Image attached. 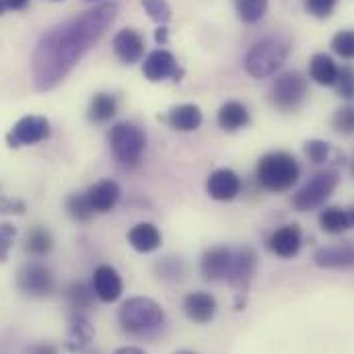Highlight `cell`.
Masks as SVG:
<instances>
[{
	"instance_id": "6da1fadb",
	"label": "cell",
	"mask_w": 354,
	"mask_h": 354,
	"mask_svg": "<svg viewBox=\"0 0 354 354\" xmlns=\"http://www.w3.org/2000/svg\"><path fill=\"white\" fill-rule=\"evenodd\" d=\"M118 17L115 2H103L44 33L31 56V81L37 91L56 88L105 35Z\"/></svg>"
},
{
	"instance_id": "7a4b0ae2",
	"label": "cell",
	"mask_w": 354,
	"mask_h": 354,
	"mask_svg": "<svg viewBox=\"0 0 354 354\" xmlns=\"http://www.w3.org/2000/svg\"><path fill=\"white\" fill-rule=\"evenodd\" d=\"M299 174H301V167L297 159L282 151L264 155L256 169L258 183L268 192H276V194L290 189L297 183Z\"/></svg>"
},
{
	"instance_id": "3957f363",
	"label": "cell",
	"mask_w": 354,
	"mask_h": 354,
	"mask_svg": "<svg viewBox=\"0 0 354 354\" xmlns=\"http://www.w3.org/2000/svg\"><path fill=\"white\" fill-rule=\"evenodd\" d=\"M118 319L126 332L147 334L151 330H157L163 324L165 313L157 301H153L149 297H134V299H128L120 307Z\"/></svg>"
},
{
	"instance_id": "277c9868",
	"label": "cell",
	"mask_w": 354,
	"mask_h": 354,
	"mask_svg": "<svg viewBox=\"0 0 354 354\" xmlns=\"http://www.w3.org/2000/svg\"><path fill=\"white\" fill-rule=\"evenodd\" d=\"M288 46L278 39H262L258 41L245 56V71L254 79L272 77L286 60Z\"/></svg>"
},
{
	"instance_id": "5b68a950",
	"label": "cell",
	"mask_w": 354,
	"mask_h": 354,
	"mask_svg": "<svg viewBox=\"0 0 354 354\" xmlns=\"http://www.w3.org/2000/svg\"><path fill=\"white\" fill-rule=\"evenodd\" d=\"M109 145L115 155V159L122 165H138L142 159V153L147 149V136L145 132L128 122L115 124L109 132Z\"/></svg>"
},
{
	"instance_id": "8992f818",
	"label": "cell",
	"mask_w": 354,
	"mask_h": 354,
	"mask_svg": "<svg viewBox=\"0 0 354 354\" xmlns=\"http://www.w3.org/2000/svg\"><path fill=\"white\" fill-rule=\"evenodd\" d=\"M338 185V174L336 171H317L315 176H311V179L295 194L292 198V206L299 212H309L319 208L336 189Z\"/></svg>"
},
{
	"instance_id": "52a82bcc",
	"label": "cell",
	"mask_w": 354,
	"mask_h": 354,
	"mask_svg": "<svg viewBox=\"0 0 354 354\" xmlns=\"http://www.w3.org/2000/svg\"><path fill=\"white\" fill-rule=\"evenodd\" d=\"M307 97V79L297 73L280 75L270 88V101L280 111H297Z\"/></svg>"
},
{
	"instance_id": "ba28073f",
	"label": "cell",
	"mask_w": 354,
	"mask_h": 354,
	"mask_svg": "<svg viewBox=\"0 0 354 354\" xmlns=\"http://www.w3.org/2000/svg\"><path fill=\"white\" fill-rule=\"evenodd\" d=\"M50 122L41 115H25L21 118L6 136V145L10 149L31 147L46 138H50Z\"/></svg>"
},
{
	"instance_id": "9c48e42d",
	"label": "cell",
	"mask_w": 354,
	"mask_h": 354,
	"mask_svg": "<svg viewBox=\"0 0 354 354\" xmlns=\"http://www.w3.org/2000/svg\"><path fill=\"white\" fill-rule=\"evenodd\" d=\"M17 284L29 297H46L54 288V278L46 266L27 264L21 268L17 276Z\"/></svg>"
},
{
	"instance_id": "30bf717a",
	"label": "cell",
	"mask_w": 354,
	"mask_h": 354,
	"mask_svg": "<svg viewBox=\"0 0 354 354\" xmlns=\"http://www.w3.org/2000/svg\"><path fill=\"white\" fill-rule=\"evenodd\" d=\"M258 270V256L252 248H243L239 250V254L233 258V264H231V270L227 274L231 286L237 290V295H245L252 280H254V274Z\"/></svg>"
},
{
	"instance_id": "8fae6325",
	"label": "cell",
	"mask_w": 354,
	"mask_h": 354,
	"mask_svg": "<svg viewBox=\"0 0 354 354\" xmlns=\"http://www.w3.org/2000/svg\"><path fill=\"white\" fill-rule=\"evenodd\" d=\"M142 73L151 83L167 81V79H179L181 71L177 66L176 56L167 50H155L147 56L142 64Z\"/></svg>"
},
{
	"instance_id": "7c38bea8",
	"label": "cell",
	"mask_w": 354,
	"mask_h": 354,
	"mask_svg": "<svg viewBox=\"0 0 354 354\" xmlns=\"http://www.w3.org/2000/svg\"><path fill=\"white\" fill-rule=\"evenodd\" d=\"M93 290L99 301L113 303L122 297V290H124L122 276L111 266H99L93 274Z\"/></svg>"
},
{
	"instance_id": "4fadbf2b",
	"label": "cell",
	"mask_w": 354,
	"mask_h": 354,
	"mask_svg": "<svg viewBox=\"0 0 354 354\" xmlns=\"http://www.w3.org/2000/svg\"><path fill=\"white\" fill-rule=\"evenodd\" d=\"M301 245H303V235L299 225H284L268 239L270 252L280 258H295L301 252Z\"/></svg>"
},
{
	"instance_id": "5bb4252c",
	"label": "cell",
	"mask_w": 354,
	"mask_h": 354,
	"mask_svg": "<svg viewBox=\"0 0 354 354\" xmlns=\"http://www.w3.org/2000/svg\"><path fill=\"white\" fill-rule=\"evenodd\" d=\"M113 52L124 64H136L145 56V39L134 29H122L113 37Z\"/></svg>"
},
{
	"instance_id": "9a60e30c",
	"label": "cell",
	"mask_w": 354,
	"mask_h": 354,
	"mask_svg": "<svg viewBox=\"0 0 354 354\" xmlns=\"http://www.w3.org/2000/svg\"><path fill=\"white\" fill-rule=\"evenodd\" d=\"M206 189L210 198L227 202V200H233L241 192V179L231 169H216L208 177Z\"/></svg>"
},
{
	"instance_id": "2e32d148",
	"label": "cell",
	"mask_w": 354,
	"mask_h": 354,
	"mask_svg": "<svg viewBox=\"0 0 354 354\" xmlns=\"http://www.w3.org/2000/svg\"><path fill=\"white\" fill-rule=\"evenodd\" d=\"M183 311L194 324H208L216 315V299L204 290L189 292L183 299Z\"/></svg>"
},
{
	"instance_id": "e0dca14e",
	"label": "cell",
	"mask_w": 354,
	"mask_h": 354,
	"mask_svg": "<svg viewBox=\"0 0 354 354\" xmlns=\"http://www.w3.org/2000/svg\"><path fill=\"white\" fill-rule=\"evenodd\" d=\"M231 264H233V252L229 248H212L208 250L204 256H202V264H200V270H202V276L204 280L208 282H216L221 278H225L231 270Z\"/></svg>"
},
{
	"instance_id": "ac0fdd59",
	"label": "cell",
	"mask_w": 354,
	"mask_h": 354,
	"mask_svg": "<svg viewBox=\"0 0 354 354\" xmlns=\"http://www.w3.org/2000/svg\"><path fill=\"white\" fill-rule=\"evenodd\" d=\"M120 196H122V189H120V185H118L115 181H111V179H101V181H97L95 185L88 187L87 192L91 208H93L95 212H109V210L118 204Z\"/></svg>"
},
{
	"instance_id": "d6986e66",
	"label": "cell",
	"mask_w": 354,
	"mask_h": 354,
	"mask_svg": "<svg viewBox=\"0 0 354 354\" xmlns=\"http://www.w3.org/2000/svg\"><path fill=\"white\" fill-rule=\"evenodd\" d=\"M313 262L319 268H354V243L319 248L313 254Z\"/></svg>"
},
{
	"instance_id": "ffe728a7",
	"label": "cell",
	"mask_w": 354,
	"mask_h": 354,
	"mask_svg": "<svg viewBox=\"0 0 354 354\" xmlns=\"http://www.w3.org/2000/svg\"><path fill=\"white\" fill-rule=\"evenodd\" d=\"M128 241H130V245L136 252L151 254V252L161 248V231L155 225H151V223H140V225L130 229Z\"/></svg>"
},
{
	"instance_id": "44dd1931",
	"label": "cell",
	"mask_w": 354,
	"mask_h": 354,
	"mask_svg": "<svg viewBox=\"0 0 354 354\" xmlns=\"http://www.w3.org/2000/svg\"><path fill=\"white\" fill-rule=\"evenodd\" d=\"M93 336H95V330H93L91 322H88L85 315L77 313L73 317V322H71V330H68V336H66L64 346H66L68 353H83L88 344H91Z\"/></svg>"
},
{
	"instance_id": "7402d4cb",
	"label": "cell",
	"mask_w": 354,
	"mask_h": 354,
	"mask_svg": "<svg viewBox=\"0 0 354 354\" xmlns=\"http://www.w3.org/2000/svg\"><path fill=\"white\" fill-rule=\"evenodd\" d=\"M216 122L218 126L225 130V132H237L239 128L248 126L250 124V111L243 103L239 101H227L221 109H218V115H216Z\"/></svg>"
},
{
	"instance_id": "603a6c76",
	"label": "cell",
	"mask_w": 354,
	"mask_h": 354,
	"mask_svg": "<svg viewBox=\"0 0 354 354\" xmlns=\"http://www.w3.org/2000/svg\"><path fill=\"white\" fill-rule=\"evenodd\" d=\"M167 124L177 130V132H192L196 128H200L202 124V111L198 105L185 103V105H177L169 111L167 115Z\"/></svg>"
},
{
	"instance_id": "cb8c5ba5",
	"label": "cell",
	"mask_w": 354,
	"mask_h": 354,
	"mask_svg": "<svg viewBox=\"0 0 354 354\" xmlns=\"http://www.w3.org/2000/svg\"><path fill=\"white\" fill-rule=\"evenodd\" d=\"M309 77L324 87H332L338 79V66L328 54H313L309 62Z\"/></svg>"
},
{
	"instance_id": "d4e9b609",
	"label": "cell",
	"mask_w": 354,
	"mask_h": 354,
	"mask_svg": "<svg viewBox=\"0 0 354 354\" xmlns=\"http://www.w3.org/2000/svg\"><path fill=\"white\" fill-rule=\"evenodd\" d=\"M319 227H322V231H326L330 235H342L353 227L351 212H346L338 206H328L319 214Z\"/></svg>"
},
{
	"instance_id": "484cf974",
	"label": "cell",
	"mask_w": 354,
	"mask_h": 354,
	"mask_svg": "<svg viewBox=\"0 0 354 354\" xmlns=\"http://www.w3.org/2000/svg\"><path fill=\"white\" fill-rule=\"evenodd\" d=\"M118 111V101L113 95L109 93H97L93 99H91V105H88V118L97 124H103V122H109Z\"/></svg>"
},
{
	"instance_id": "4316f807",
	"label": "cell",
	"mask_w": 354,
	"mask_h": 354,
	"mask_svg": "<svg viewBox=\"0 0 354 354\" xmlns=\"http://www.w3.org/2000/svg\"><path fill=\"white\" fill-rule=\"evenodd\" d=\"M64 297H66L68 305H71L77 313H81V311H85V309H88V307L93 305L95 290H93V286H87L85 282H73V284L64 290Z\"/></svg>"
},
{
	"instance_id": "83f0119b",
	"label": "cell",
	"mask_w": 354,
	"mask_h": 354,
	"mask_svg": "<svg viewBox=\"0 0 354 354\" xmlns=\"http://www.w3.org/2000/svg\"><path fill=\"white\" fill-rule=\"evenodd\" d=\"M237 15L243 23L254 25L258 23L268 10V0H235Z\"/></svg>"
},
{
	"instance_id": "f1b7e54d",
	"label": "cell",
	"mask_w": 354,
	"mask_h": 354,
	"mask_svg": "<svg viewBox=\"0 0 354 354\" xmlns=\"http://www.w3.org/2000/svg\"><path fill=\"white\" fill-rule=\"evenodd\" d=\"M25 250H27L31 256H35V258L48 256V254L52 252V235H50L46 229H33V231L27 235Z\"/></svg>"
},
{
	"instance_id": "f546056e",
	"label": "cell",
	"mask_w": 354,
	"mask_h": 354,
	"mask_svg": "<svg viewBox=\"0 0 354 354\" xmlns=\"http://www.w3.org/2000/svg\"><path fill=\"white\" fill-rule=\"evenodd\" d=\"M66 210L68 214L79 221V223H87L88 218L93 216V208H91V202H88L87 194H71L66 198Z\"/></svg>"
},
{
	"instance_id": "4dcf8cb0",
	"label": "cell",
	"mask_w": 354,
	"mask_h": 354,
	"mask_svg": "<svg viewBox=\"0 0 354 354\" xmlns=\"http://www.w3.org/2000/svg\"><path fill=\"white\" fill-rule=\"evenodd\" d=\"M332 50L346 60H354V29L338 31L332 39Z\"/></svg>"
},
{
	"instance_id": "1f68e13d",
	"label": "cell",
	"mask_w": 354,
	"mask_h": 354,
	"mask_svg": "<svg viewBox=\"0 0 354 354\" xmlns=\"http://www.w3.org/2000/svg\"><path fill=\"white\" fill-rule=\"evenodd\" d=\"M145 10L149 12V17L159 23V25H165L169 19H171V6L167 0H140Z\"/></svg>"
},
{
	"instance_id": "d6a6232c",
	"label": "cell",
	"mask_w": 354,
	"mask_h": 354,
	"mask_svg": "<svg viewBox=\"0 0 354 354\" xmlns=\"http://www.w3.org/2000/svg\"><path fill=\"white\" fill-rule=\"evenodd\" d=\"M340 97L353 101L354 99V66H342L338 68V79L334 83Z\"/></svg>"
},
{
	"instance_id": "836d02e7",
	"label": "cell",
	"mask_w": 354,
	"mask_h": 354,
	"mask_svg": "<svg viewBox=\"0 0 354 354\" xmlns=\"http://www.w3.org/2000/svg\"><path fill=\"white\" fill-rule=\"evenodd\" d=\"M305 155L309 157V161L313 163H326L328 157H330V145L324 142V140H307L305 142Z\"/></svg>"
},
{
	"instance_id": "e575fe53",
	"label": "cell",
	"mask_w": 354,
	"mask_h": 354,
	"mask_svg": "<svg viewBox=\"0 0 354 354\" xmlns=\"http://www.w3.org/2000/svg\"><path fill=\"white\" fill-rule=\"evenodd\" d=\"M334 128L340 132V134H354V107L353 105H346L342 109L336 111L334 115Z\"/></svg>"
},
{
	"instance_id": "d590c367",
	"label": "cell",
	"mask_w": 354,
	"mask_h": 354,
	"mask_svg": "<svg viewBox=\"0 0 354 354\" xmlns=\"http://www.w3.org/2000/svg\"><path fill=\"white\" fill-rule=\"evenodd\" d=\"M338 0H305V8L309 15L317 17V19H326L334 12Z\"/></svg>"
},
{
	"instance_id": "8d00e7d4",
	"label": "cell",
	"mask_w": 354,
	"mask_h": 354,
	"mask_svg": "<svg viewBox=\"0 0 354 354\" xmlns=\"http://www.w3.org/2000/svg\"><path fill=\"white\" fill-rule=\"evenodd\" d=\"M15 237H17V229L8 223H0V262H6Z\"/></svg>"
},
{
	"instance_id": "74e56055",
	"label": "cell",
	"mask_w": 354,
	"mask_h": 354,
	"mask_svg": "<svg viewBox=\"0 0 354 354\" xmlns=\"http://www.w3.org/2000/svg\"><path fill=\"white\" fill-rule=\"evenodd\" d=\"M25 354H60L58 346L50 344V342H37L25 348Z\"/></svg>"
},
{
	"instance_id": "f35d334b",
	"label": "cell",
	"mask_w": 354,
	"mask_h": 354,
	"mask_svg": "<svg viewBox=\"0 0 354 354\" xmlns=\"http://www.w3.org/2000/svg\"><path fill=\"white\" fill-rule=\"evenodd\" d=\"M29 0H6V8H12V10H21L27 6Z\"/></svg>"
},
{
	"instance_id": "ab89813d",
	"label": "cell",
	"mask_w": 354,
	"mask_h": 354,
	"mask_svg": "<svg viewBox=\"0 0 354 354\" xmlns=\"http://www.w3.org/2000/svg\"><path fill=\"white\" fill-rule=\"evenodd\" d=\"M113 354H147L145 351L136 348V346H124V348H118Z\"/></svg>"
},
{
	"instance_id": "60d3db41",
	"label": "cell",
	"mask_w": 354,
	"mask_h": 354,
	"mask_svg": "<svg viewBox=\"0 0 354 354\" xmlns=\"http://www.w3.org/2000/svg\"><path fill=\"white\" fill-rule=\"evenodd\" d=\"M155 39H157L159 44H167V29H165V27H159L157 33H155Z\"/></svg>"
},
{
	"instance_id": "b9f144b4",
	"label": "cell",
	"mask_w": 354,
	"mask_h": 354,
	"mask_svg": "<svg viewBox=\"0 0 354 354\" xmlns=\"http://www.w3.org/2000/svg\"><path fill=\"white\" fill-rule=\"evenodd\" d=\"M6 10V0H0V15H4Z\"/></svg>"
},
{
	"instance_id": "7bdbcfd3",
	"label": "cell",
	"mask_w": 354,
	"mask_h": 354,
	"mask_svg": "<svg viewBox=\"0 0 354 354\" xmlns=\"http://www.w3.org/2000/svg\"><path fill=\"white\" fill-rule=\"evenodd\" d=\"M351 218H353V225H354V210H353V212H351Z\"/></svg>"
},
{
	"instance_id": "ee69618b",
	"label": "cell",
	"mask_w": 354,
	"mask_h": 354,
	"mask_svg": "<svg viewBox=\"0 0 354 354\" xmlns=\"http://www.w3.org/2000/svg\"><path fill=\"white\" fill-rule=\"evenodd\" d=\"M177 354H194V353H187V351H183V353H177Z\"/></svg>"
},
{
	"instance_id": "f6af8a7d",
	"label": "cell",
	"mask_w": 354,
	"mask_h": 354,
	"mask_svg": "<svg viewBox=\"0 0 354 354\" xmlns=\"http://www.w3.org/2000/svg\"><path fill=\"white\" fill-rule=\"evenodd\" d=\"M353 176H354V161H353Z\"/></svg>"
},
{
	"instance_id": "bcb514c9",
	"label": "cell",
	"mask_w": 354,
	"mask_h": 354,
	"mask_svg": "<svg viewBox=\"0 0 354 354\" xmlns=\"http://www.w3.org/2000/svg\"><path fill=\"white\" fill-rule=\"evenodd\" d=\"M87 2H95V0H87Z\"/></svg>"
}]
</instances>
